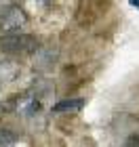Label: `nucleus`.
I'll use <instances>...</instances> for the list:
<instances>
[{
  "instance_id": "obj_7",
  "label": "nucleus",
  "mask_w": 139,
  "mask_h": 147,
  "mask_svg": "<svg viewBox=\"0 0 139 147\" xmlns=\"http://www.w3.org/2000/svg\"><path fill=\"white\" fill-rule=\"evenodd\" d=\"M124 147H139V135L133 132V135L127 137V141H124Z\"/></svg>"
},
{
  "instance_id": "obj_4",
  "label": "nucleus",
  "mask_w": 139,
  "mask_h": 147,
  "mask_svg": "<svg viewBox=\"0 0 139 147\" xmlns=\"http://www.w3.org/2000/svg\"><path fill=\"white\" fill-rule=\"evenodd\" d=\"M40 107V103H38V97L36 95H25L21 101L17 105V113H21V116H34Z\"/></svg>"
},
{
  "instance_id": "obj_5",
  "label": "nucleus",
  "mask_w": 139,
  "mask_h": 147,
  "mask_svg": "<svg viewBox=\"0 0 139 147\" xmlns=\"http://www.w3.org/2000/svg\"><path fill=\"white\" fill-rule=\"evenodd\" d=\"M53 63H55V51H53V49H42V51H38L36 61H34L36 67L46 69V67H51Z\"/></svg>"
},
{
  "instance_id": "obj_6",
  "label": "nucleus",
  "mask_w": 139,
  "mask_h": 147,
  "mask_svg": "<svg viewBox=\"0 0 139 147\" xmlns=\"http://www.w3.org/2000/svg\"><path fill=\"white\" fill-rule=\"evenodd\" d=\"M15 145V135L9 128H0V147H13Z\"/></svg>"
},
{
  "instance_id": "obj_1",
  "label": "nucleus",
  "mask_w": 139,
  "mask_h": 147,
  "mask_svg": "<svg viewBox=\"0 0 139 147\" xmlns=\"http://www.w3.org/2000/svg\"><path fill=\"white\" fill-rule=\"evenodd\" d=\"M36 38L28 34H9L4 38H0V49L9 55H19V53H30L36 49Z\"/></svg>"
},
{
  "instance_id": "obj_8",
  "label": "nucleus",
  "mask_w": 139,
  "mask_h": 147,
  "mask_svg": "<svg viewBox=\"0 0 139 147\" xmlns=\"http://www.w3.org/2000/svg\"><path fill=\"white\" fill-rule=\"evenodd\" d=\"M129 2L133 4V6H139V0H129Z\"/></svg>"
},
{
  "instance_id": "obj_2",
  "label": "nucleus",
  "mask_w": 139,
  "mask_h": 147,
  "mask_svg": "<svg viewBox=\"0 0 139 147\" xmlns=\"http://www.w3.org/2000/svg\"><path fill=\"white\" fill-rule=\"evenodd\" d=\"M25 23H28V17H25L23 11L17 9V6L4 11L2 17H0V30H2V32H9V34H17V32L21 30Z\"/></svg>"
},
{
  "instance_id": "obj_3",
  "label": "nucleus",
  "mask_w": 139,
  "mask_h": 147,
  "mask_svg": "<svg viewBox=\"0 0 139 147\" xmlns=\"http://www.w3.org/2000/svg\"><path fill=\"white\" fill-rule=\"evenodd\" d=\"M84 107V99H63L53 105V111L57 113H78Z\"/></svg>"
}]
</instances>
